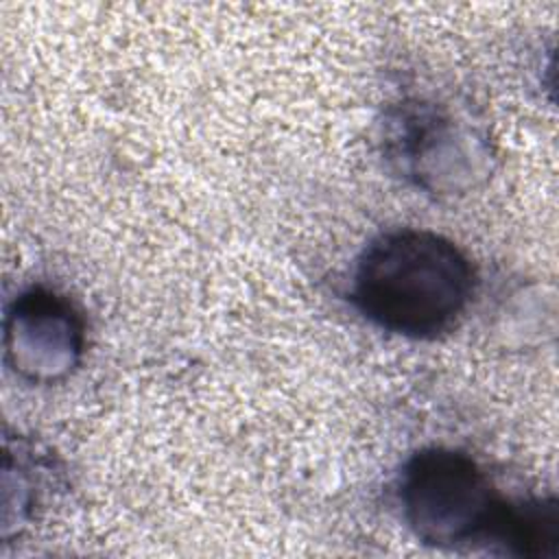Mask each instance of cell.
<instances>
[{"mask_svg":"<svg viewBox=\"0 0 559 559\" xmlns=\"http://www.w3.org/2000/svg\"><path fill=\"white\" fill-rule=\"evenodd\" d=\"M474 290V264L454 240L430 229L397 227L360 251L349 299L384 332L435 341L459 325Z\"/></svg>","mask_w":559,"mask_h":559,"instance_id":"1","label":"cell"},{"mask_svg":"<svg viewBox=\"0 0 559 559\" xmlns=\"http://www.w3.org/2000/svg\"><path fill=\"white\" fill-rule=\"evenodd\" d=\"M395 496L419 542L509 557L518 498L502 496L469 454L437 445L415 452L397 474Z\"/></svg>","mask_w":559,"mask_h":559,"instance_id":"2","label":"cell"},{"mask_svg":"<svg viewBox=\"0 0 559 559\" xmlns=\"http://www.w3.org/2000/svg\"><path fill=\"white\" fill-rule=\"evenodd\" d=\"M384 157L393 170L426 192H456L476 175L467 144L474 140L452 111L432 98L406 96L382 122Z\"/></svg>","mask_w":559,"mask_h":559,"instance_id":"3","label":"cell"},{"mask_svg":"<svg viewBox=\"0 0 559 559\" xmlns=\"http://www.w3.org/2000/svg\"><path fill=\"white\" fill-rule=\"evenodd\" d=\"M85 352V323L74 304L46 286L17 293L4 314V360L28 382L70 376Z\"/></svg>","mask_w":559,"mask_h":559,"instance_id":"4","label":"cell"}]
</instances>
